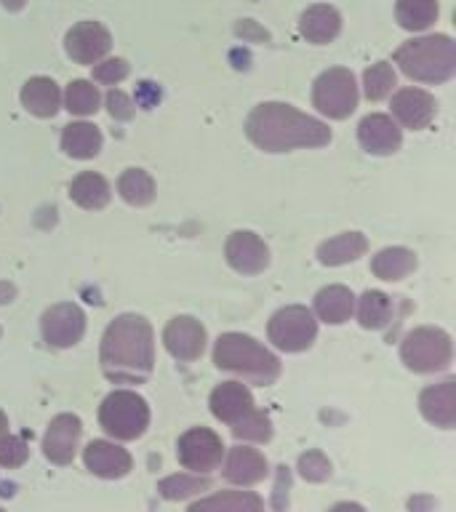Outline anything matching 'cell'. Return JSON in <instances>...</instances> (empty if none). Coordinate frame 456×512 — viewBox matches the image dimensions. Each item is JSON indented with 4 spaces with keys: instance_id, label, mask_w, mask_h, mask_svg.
Instances as JSON below:
<instances>
[{
    "instance_id": "1",
    "label": "cell",
    "mask_w": 456,
    "mask_h": 512,
    "mask_svg": "<svg viewBox=\"0 0 456 512\" xmlns=\"http://www.w3.org/2000/svg\"><path fill=\"white\" fill-rule=\"evenodd\" d=\"M104 376L115 384H142L155 368V334L142 315H118L102 336Z\"/></svg>"
},
{
    "instance_id": "2",
    "label": "cell",
    "mask_w": 456,
    "mask_h": 512,
    "mask_svg": "<svg viewBox=\"0 0 456 512\" xmlns=\"http://www.w3.org/2000/svg\"><path fill=\"white\" fill-rule=\"evenodd\" d=\"M246 134L264 152L326 147L331 142V128L323 120L283 102L256 104L246 120Z\"/></svg>"
},
{
    "instance_id": "3",
    "label": "cell",
    "mask_w": 456,
    "mask_h": 512,
    "mask_svg": "<svg viewBox=\"0 0 456 512\" xmlns=\"http://www.w3.org/2000/svg\"><path fill=\"white\" fill-rule=\"evenodd\" d=\"M214 363L219 371L240 376L243 382L267 387L280 376V360L264 344L246 334H222L214 344Z\"/></svg>"
},
{
    "instance_id": "4",
    "label": "cell",
    "mask_w": 456,
    "mask_h": 512,
    "mask_svg": "<svg viewBox=\"0 0 456 512\" xmlns=\"http://www.w3.org/2000/svg\"><path fill=\"white\" fill-rule=\"evenodd\" d=\"M395 64L416 83H446L456 72V43L448 35H424L395 51Z\"/></svg>"
},
{
    "instance_id": "5",
    "label": "cell",
    "mask_w": 456,
    "mask_h": 512,
    "mask_svg": "<svg viewBox=\"0 0 456 512\" xmlns=\"http://www.w3.org/2000/svg\"><path fill=\"white\" fill-rule=\"evenodd\" d=\"M99 424L115 440L142 438L150 427V406L136 392L115 390L99 406Z\"/></svg>"
},
{
    "instance_id": "6",
    "label": "cell",
    "mask_w": 456,
    "mask_h": 512,
    "mask_svg": "<svg viewBox=\"0 0 456 512\" xmlns=\"http://www.w3.org/2000/svg\"><path fill=\"white\" fill-rule=\"evenodd\" d=\"M454 344L443 328L422 326L414 328L400 344V358L416 374H435L451 366Z\"/></svg>"
},
{
    "instance_id": "7",
    "label": "cell",
    "mask_w": 456,
    "mask_h": 512,
    "mask_svg": "<svg viewBox=\"0 0 456 512\" xmlns=\"http://www.w3.org/2000/svg\"><path fill=\"white\" fill-rule=\"evenodd\" d=\"M312 104L318 107L320 115L331 120L350 118L358 107L355 75L344 67H331V70L323 72L312 86Z\"/></svg>"
},
{
    "instance_id": "8",
    "label": "cell",
    "mask_w": 456,
    "mask_h": 512,
    "mask_svg": "<svg viewBox=\"0 0 456 512\" xmlns=\"http://www.w3.org/2000/svg\"><path fill=\"white\" fill-rule=\"evenodd\" d=\"M270 342L283 352H304L310 350L315 336H318V320L302 304L283 307L267 323Z\"/></svg>"
},
{
    "instance_id": "9",
    "label": "cell",
    "mask_w": 456,
    "mask_h": 512,
    "mask_svg": "<svg viewBox=\"0 0 456 512\" xmlns=\"http://www.w3.org/2000/svg\"><path fill=\"white\" fill-rule=\"evenodd\" d=\"M176 456H179L184 470L206 475V472L216 470L222 464L224 443L214 430H208V427H192L176 443Z\"/></svg>"
},
{
    "instance_id": "10",
    "label": "cell",
    "mask_w": 456,
    "mask_h": 512,
    "mask_svg": "<svg viewBox=\"0 0 456 512\" xmlns=\"http://www.w3.org/2000/svg\"><path fill=\"white\" fill-rule=\"evenodd\" d=\"M40 331H43V339L51 347H59V350L75 347L86 334V312L72 302L54 304V307H48L43 312Z\"/></svg>"
},
{
    "instance_id": "11",
    "label": "cell",
    "mask_w": 456,
    "mask_h": 512,
    "mask_svg": "<svg viewBox=\"0 0 456 512\" xmlns=\"http://www.w3.org/2000/svg\"><path fill=\"white\" fill-rule=\"evenodd\" d=\"M64 48H67V54H70L72 62H78V64L102 62L112 48L110 30L99 22H80L67 32Z\"/></svg>"
},
{
    "instance_id": "12",
    "label": "cell",
    "mask_w": 456,
    "mask_h": 512,
    "mask_svg": "<svg viewBox=\"0 0 456 512\" xmlns=\"http://www.w3.org/2000/svg\"><path fill=\"white\" fill-rule=\"evenodd\" d=\"M224 256L232 270L240 275H259L267 270L270 264V248L264 246V240L259 235L248 230L232 232L224 246Z\"/></svg>"
},
{
    "instance_id": "13",
    "label": "cell",
    "mask_w": 456,
    "mask_h": 512,
    "mask_svg": "<svg viewBox=\"0 0 456 512\" xmlns=\"http://www.w3.org/2000/svg\"><path fill=\"white\" fill-rule=\"evenodd\" d=\"M163 344L176 360L192 363L206 350V328L190 315H179V318L168 320L166 331H163Z\"/></svg>"
},
{
    "instance_id": "14",
    "label": "cell",
    "mask_w": 456,
    "mask_h": 512,
    "mask_svg": "<svg viewBox=\"0 0 456 512\" xmlns=\"http://www.w3.org/2000/svg\"><path fill=\"white\" fill-rule=\"evenodd\" d=\"M80 419L75 414H59L51 419L46 430V438H43V454H46L48 462L54 464H70L78 454L80 443Z\"/></svg>"
},
{
    "instance_id": "15",
    "label": "cell",
    "mask_w": 456,
    "mask_h": 512,
    "mask_svg": "<svg viewBox=\"0 0 456 512\" xmlns=\"http://www.w3.org/2000/svg\"><path fill=\"white\" fill-rule=\"evenodd\" d=\"M83 462H86L88 472H94L96 478L104 480L126 478L134 467L126 448L115 446L110 440H91L83 451Z\"/></svg>"
},
{
    "instance_id": "16",
    "label": "cell",
    "mask_w": 456,
    "mask_h": 512,
    "mask_svg": "<svg viewBox=\"0 0 456 512\" xmlns=\"http://www.w3.org/2000/svg\"><path fill=\"white\" fill-rule=\"evenodd\" d=\"M358 139L360 147L368 155H392L403 144V134H400L398 123L390 115H382V112H374V115H366V118L360 120Z\"/></svg>"
},
{
    "instance_id": "17",
    "label": "cell",
    "mask_w": 456,
    "mask_h": 512,
    "mask_svg": "<svg viewBox=\"0 0 456 512\" xmlns=\"http://www.w3.org/2000/svg\"><path fill=\"white\" fill-rule=\"evenodd\" d=\"M435 96L422 88H403L392 96V115L400 120V126L411 131H422L435 120Z\"/></svg>"
},
{
    "instance_id": "18",
    "label": "cell",
    "mask_w": 456,
    "mask_h": 512,
    "mask_svg": "<svg viewBox=\"0 0 456 512\" xmlns=\"http://www.w3.org/2000/svg\"><path fill=\"white\" fill-rule=\"evenodd\" d=\"M419 408L427 422L443 430H454L456 427V382L446 379V382L432 384L419 395Z\"/></svg>"
},
{
    "instance_id": "19",
    "label": "cell",
    "mask_w": 456,
    "mask_h": 512,
    "mask_svg": "<svg viewBox=\"0 0 456 512\" xmlns=\"http://www.w3.org/2000/svg\"><path fill=\"white\" fill-rule=\"evenodd\" d=\"M211 414L224 424H235L254 408V395L243 382H222L211 392Z\"/></svg>"
},
{
    "instance_id": "20",
    "label": "cell",
    "mask_w": 456,
    "mask_h": 512,
    "mask_svg": "<svg viewBox=\"0 0 456 512\" xmlns=\"http://www.w3.org/2000/svg\"><path fill=\"white\" fill-rule=\"evenodd\" d=\"M224 480H230L235 486H254L259 480L267 478V459L262 451L248 446H235L227 454V462L222 467Z\"/></svg>"
},
{
    "instance_id": "21",
    "label": "cell",
    "mask_w": 456,
    "mask_h": 512,
    "mask_svg": "<svg viewBox=\"0 0 456 512\" xmlns=\"http://www.w3.org/2000/svg\"><path fill=\"white\" fill-rule=\"evenodd\" d=\"M342 30V16L334 6H310L299 19V32L304 38L315 43V46H323V43H331V40L339 35Z\"/></svg>"
},
{
    "instance_id": "22",
    "label": "cell",
    "mask_w": 456,
    "mask_h": 512,
    "mask_svg": "<svg viewBox=\"0 0 456 512\" xmlns=\"http://www.w3.org/2000/svg\"><path fill=\"white\" fill-rule=\"evenodd\" d=\"M22 107L35 118H54L62 107V91L51 78H30L22 86Z\"/></svg>"
},
{
    "instance_id": "23",
    "label": "cell",
    "mask_w": 456,
    "mask_h": 512,
    "mask_svg": "<svg viewBox=\"0 0 456 512\" xmlns=\"http://www.w3.org/2000/svg\"><path fill=\"white\" fill-rule=\"evenodd\" d=\"M368 251L366 235L360 232H342L336 238L326 240L318 246V262L326 267H339V264H350Z\"/></svg>"
},
{
    "instance_id": "24",
    "label": "cell",
    "mask_w": 456,
    "mask_h": 512,
    "mask_svg": "<svg viewBox=\"0 0 456 512\" xmlns=\"http://www.w3.org/2000/svg\"><path fill=\"white\" fill-rule=\"evenodd\" d=\"M352 310H355V296L347 286H326L315 296V315L323 323H331V326L347 323Z\"/></svg>"
},
{
    "instance_id": "25",
    "label": "cell",
    "mask_w": 456,
    "mask_h": 512,
    "mask_svg": "<svg viewBox=\"0 0 456 512\" xmlns=\"http://www.w3.org/2000/svg\"><path fill=\"white\" fill-rule=\"evenodd\" d=\"M62 150L75 160H91L102 150V131L91 123H70L62 131Z\"/></svg>"
},
{
    "instance_id": "26",
    "label": "cell",
    "mask_w": 456,
    "mask_h": 512,
    "mask_svg": "<svg viewBox=\"0 0 456 512\" xmlns=\"http://www.w3.org/2000/svg\"><path fill=\"white\" fill-rule=\"evenodd\" d=\"M110 195V182L102 174H94V171H83L70 184V198L80 208H86V211H99V208H104L110 203Z\"/></svg>"
},
{
    "instance_id": "27",
    "label": "cell",
    "mask_w": 456,
    "mask_h": 512,
    "mask_svg": "<svg viewBox=\"0 0 456 512\" xmlns=\"http://www.w3.org/2000/svg\"><path fill=\"white\" fill-rule=\"evenodd\" d=\"M264 507L262 496H256L254 491H222V494L206 496L198 502L190 504L192 512H259Z\"/></svg>"
},
{
    "instance_id": "28",
    "label": "cell",
    "mask_w": 456,
    "mask_h": 512,
    "mask_svg": "<svg viewBox=\"0 0 456 512\" xmlns=\"http://www.w3.org/2000/svg\"><path fill=\"white\" fill-rule=\"evenodd\" d=\"M371 270H374L376 278L382 280H403L406 275L416 270V254L411 248L392 246L382 248L379 254L371 259Z\"/></svg>"
},
{
    "instance_id": "29",
    "label": "cell",
    "mask_w": 456,
    "mask_h": 512,
    "mask_svg": "<svg viewBox=\"0 0 456 512\" xmlns=\"http://www.w3.org/2000/svg\"><path fill=\"white\" fill-rule=\"evenodd\" d=\"M118 192L128 206H150L152 198H155V182L144 168H128V171L120 174Z\"/></svg>"
},
{
    "instance_id": "30",
    "label": "cell",
    "mask_w": 456,
    "mask_h": 512,
    "mask_svg": "<svg viewBox=\"0 0 456 512\" xmlns=\"http://www.w3.org/2000/svg\"><path fill=\"white\" fill-rule=\"evenodd\" d=\"M395 16L403 30L422 32L438 19V0H398Z\"/></svg>"
},
{
    "instance_id": "31",
    "label": "cell",
    "mask_w": 456,
    "mask_h": 512,
    "mask_svg": "<svg viewBox=\"0 0 456 512\" xmlns=\"http://www.w3.org/2000/svg\"><path fill=\"white\" fill-rule=\"evenodd\" d=\"M358 320L363 328H384L392 320V299L382 291H366L358 302Z\"/></svg>"
},
{
    "instance_id": "32",
    "label": "cell",
    "mask_w": 456,
    "mask_h": 512,
    "mask_svg": "<svg viewBox=\"0 0 456 512\" xmlns=\"http://www.w3.org/2000/svg\"><path fill=\"white\" fill-rule=\"evenodd\" d=\"M211 488V480L200 478L198 472L192 475H171V478H163L158 483V491L163 499L168 502H182V499H190V496L206 494Z\"/></svg>"
},
{
    "instance_id": "33",
    "label": "cell",
    "mask_w": 456,
    "mask_h": 512,
    "mask_svg": "<svg viewBox=\"0 0 456 512\" xmlns=\"http://www.w3.org/2000/svg\"><path fill=\"white\" fill-rule=\"evenodd\" d=\"M99 91L91 80H72L67 91H64V107L72 112V115H80V118H86V115H94L99 110Z\"/></svg>"
},
{
    "instance_id": "34",
    "label": "cell",
    "mask_w": 456,
    "mask_h": 512,
    "mask_svg": "<svg viewBox=\"0 0 456 512\" xmlns=\"http://www.w3.org/2000/svg\"><path fill=\"white\" fill-rule=\"evenodd\" d=\"M232 427V435L238 440H251V443H267L272 438V422L270 416L259 411V408H251L243 419H238Z\"/></svg>"
},
{
    "instance_id": "35",
    "label": "cell",
    "mask_w": 456,
    "mask_h": 512,
    "mask_svg": "<svg viewBox=\"0 0 456 512\" xmlns=\"http://www.w3.org/2000/svg\"><path fill=\"white\" fill-rule=\"evenodd\" d=\"M392 86H395V70H392V64L376 62L363 72V88H366V96L371 102H379L384 96H390Z\"/></svg>"
},
{
    "instance_id": "36",
    "label": "cell",
    "mask_w": 456,
    "mask_h": 512,
    "mask_svg": "<svg viewBox=\"0 0 456 512\" xmlns=\"http://www.w3.org/2000/svg\"><path fill=\"white\" fill-rule=\"evenodd\" d=\"M30 456V448L24 443V438L19 435H0V467H8V470H16L22 467Z\"/></svg>"
},
{
    "instance_id": "37",
    "label": "cell",
    "mask_w": 456,
    "mask_h": 512,
    "mask_svg": "<svg viewBox=\"0 0 456 512\" xmlns=\"http://www.w3.org/2000/svg\"><path fill=\"white\" fill-rule=\"evenodd\" d=\"M299 475L310 483H323L331 478V462L323 451H307L299 456Z\"/></svg>"
},
{
    "instance_id": "38",
    "label": "cell",
    "mask_w": 456,
    "mask_h": 512,
    "mask_svg": "<svg viewBox=\"0 0 456 512\" xmlns=\"http://www.w3.org/2000/svg\"><path fill=\"white\" fill-rule=\"evenodd\" d=\"M128 78V62L126 59H104L94 64V80L104 86H115L120 80Z\"/></svg>"
},
{
    "instance_id": "39",
    "label": "cell",
    "mask_w": 456,
    "mask_h": 512,
    "mask_svg": "<svg viewBox=\"0 0 456 512\" xmlns=\"http://www.w3.org/2000/svg\"><path fill=\"white\" fill-rule=\"evenodd\" d=\"M107 110H110V115L115 120H131L136 112V104L123 91L112 88L110 94H107Z\"/></svg>"
},
{
    "instance_id": "40",
    "label": "cell",
    "mask_w": 456,
    "mask_h": 512,
    "mask_svg": "<svg viewBox=\"0 0 456 512\" xmlns=\"http://www.w3.org/2000/svg\"><path fill=\"white\" fill-rule=\"evenodd\" d=\"M14 296H16V288L14 283H6V280H0V307L8 302H14Z\"/></svg>"
},
{
    "instance_id": "41",
    "label": "cell",
    "mask_w": 456,
    "mask_h": 512,
    "mask_svg": "<svg viewBox=\"0 0 456 512\" xmlns=\"http://www.w3.org/2000/svg\"><path fill=\"white\" fill-rule=\"evenodd\" d=\"M27 6V0H3V8L6 11H22Z\"/></svg>"
},
{
    "instance_id": "42",
    "label": "cell",
    "mask_w": 456,
    "mask_h": 512,
    "mask_svg": "<svg viewBox=\"0 0 456 512\" xmlns=\"http://www.w3.org/2000/svg\"><path fill=\"white\" fill-rule=\"evenodd\" d=\"M8 432V416L0 411V435H6Z\"/></svg>"
}]
</instances>
